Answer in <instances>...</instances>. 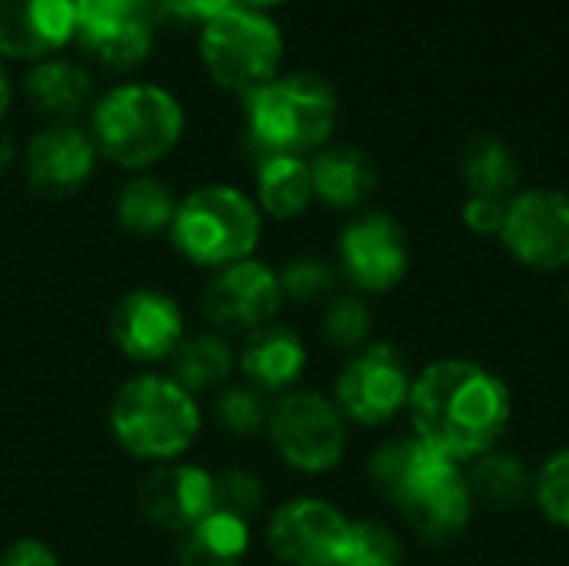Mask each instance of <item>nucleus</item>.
<instances>
[{"mask_svg":"<svg viewBox=\"0 0 569 566\" xmlns=\"http://www.w3.org/2000/svg\"><path fill=\"white\" fill-rule=\"evenodd\" d=\"M407 410L413 437L467 467L500 447L513 417V397L503 377L483 364L450 357L427 364L413 377Z\"/></svg>","mask_w":569,"mask_h":566,"instance_id":"1","label":"nucleus"},{"mask_svg":"<svg viewBox=\"0 0 569 566\" xmlns=\"http://www.w3.org/2000/svg\"><path fill=\"white\" fill-rule=\"evenodd\" d=\"M367 474L427 544H453L467 534L477 510L467 470L420 437L383 444L370 457Z\"/></svg>","mask_w":569,"mask_h":566,"instance_id":"2","label":"nucleus"},{"mask_svg":"<svg viewBox=\"0 0 569 566\" xmlns=\"http://www.w3.org/2000/svg\"><path fill=\"white\" fill-rule=\"evenodd\" d=\"M110 434L137 460L173 464L187 454L203 427V414L177 380L140 374L110 400Z\"/></svg>","mask_w":569,"mask_h":566,"instance_id":"3","label":"nucleus"},{"mask_svg":"<svg viewBox=\"0 0 569 566\" xmlns=\"http://www.w3.org/2000/svg\"><path fill=\"white\" fill-rule=\"evenodd\" d=\"M183 137L180 100L157 83H120L93 103L97 153L127 170L170 157Z\"/></svg>","mask_w":569,"mask_h":566,"instance_id":"4","label":"nucleus"},{"mask_svg":"<svg viewBox=\"0 0 569 566\" xmlns=\"http://www.w3.org/2000/svg\"><path fill=\"white\" fill-rule=\"evenodd\" d=\"M250 140L260 157H303L320 150L337 127V90L320 73H287L243 97Z\"/></svg>","mask_w":569,"mask_h":566,"instance_id":"5","label":"nucleus"},{"mask_svg":"<svg viewBox=\"0 0 569 566\" xmlns=\"http://www.w3.org/2000/svg\"><path fill=\"white\" fill-rule=\"evenodd\" d=\"M263 234V214L253 197L230 183H210L177 203L170 240L197 267L223 270L250 260Z\"/></svg>","mask_w":569,"mask_h":566,"instance_id":"6","label":"nucleus"},{"mask_svg":"<svg viewBox=\"0 0 569 566\" xmlns=\"http://www.w3.org/2000/svg\"><path fill=\"white\" fill-rule=\"evenodd\" d=\"M200 60L213 83L250 97L280 77L283 33L260 10H233L200 27Z\"/></svg>","mask_w":569,"mask_h":566,"instance_id":"7","label":"nucleus"},{"mask_svg":"<svg viewBox=\"0 0 569 566\" xmlns=\"http://www.w3.org/2000/svg\"><path fill=\"white\" fill-rule=\"evenodd\" d=\"M277 457L300 474H327L347 454V417L317 390L283 394L267 424Z\"/></svg>","mask_w":569,"mask_h":566,"instance_id":"8","label":"nucleus"},{"mask_svg":"<svg viewBox=\"0 0 569 566\" xmlns=\"http://www.w3.org/2000/svg\"><path fill=\"white\" fill-rule=\"evenodd\" d=\"M413 377L407 370L403 354L393 344H367L350 354L343 370L337 374L333 404L347 417V424L383 427L407 410Z\"/></svg>","mask_w":569,"mask_h":566,"instance_id":"9","label":"nucleus"},{"mask_svg":"<svg viewBox=\"0 0 569 566\" xmlns=\"http://www.w3.org/2000/svg\"><path fill=\"white\" fill-rule=\"evenodd\" d=\"M507 254L540 274L569 267V193L530 187L507 200V220L500 230Z\"/></svg>","mask_w":569,"mask_h":566,"instance_id":"10","label":"nucleus"},{"mask_svg":"<svg viewBox=\"0 0 569 566\" xmlns=\"http://www.w3.org/2000/svg\"><path fill=\"white\" fill-rule=\"evenodd\" d=\"M340 507L320 497H297L273 510L267 524L270 554L283 566H340L350 540Z\"/></svg>","mask_w":569,"mask_h":566,"instance_id":"11","label":"nucleus"},{"mask_svg":"<svg viewBox=\"0 0 569 566\" xmlns=\"http://www.w3.org/2000/svg\"><path fill=\"white\" fill-rule=\"evenodd\" d=\"M340 270L357 294H390L410 274V244L403 227L380 210L353 217L340 230Z\"/></svg>","mask_w":569,"mask_h":566,"instance_id":"12","label":"nucleus"},{"mask_svg":"<svg viewBox=\"0 0 569 566\" xmlns=\"http://www.w3.org/2000/svg\"><path fill=\"white\" fill-rule=\"evenodd\" d=\"M280 307V274L253 257L217 270L203 290V317L223 334H253L273 324Z\"/></svg>","mask_w":569,"mask_h":566,"instance_id":"13","label":"nucleus"},{"mask_svg":"<svg viewBox=\"0 0 569 566\" xmlns=\"http://www.w3.org/2000/svg\"><path fill=\"white\" fill-rule=\"evenodd\" d=\"M110 337L130 360H170V354L187 337L183 310L163 290H130L110 314Z\"/></svg>","mask_w":569,"mask_h":566,"instance_id":"14","label":"nucleus"},{"mask_svg":"<svg viewBox=\"0 0 569 566\" xmlns=\"http://www.w3.org/2000/svg\"><path fill=\"white\" fill-rule=\"evenodd\" d=\"M140 517L163 534H187L213 514V474L197 464H160L133 494Z\"/></svg>","mask_w":569,"mask_h":566,"instance_id":"15","label":"nucleus"},{"mask_svg":"<svg viewBox=\"0 0 569 566\" xmlns=\"http://www.w3.org/2000/svg\"><path fill=\"white\" fill-rule=\"evenodd\" d=\"M83 17V0H0V57L47 60L70 40Z\"/></svg>","mask_w":569,"mask_h":566,"instance_id":"16","label":"nucleus"},{"mask_svg":"<svg viewBox=\"0 0 569 566\" xmlns=\"http://www.w3.org/2000/svg\"><path fill=\"white\" fill-rule=\"evenodd\" d=\"M97 143L77 123H47L27 143V183L47 200L73 197L93 173Z\"/></svg>","mask_w":569,"mask_h":566,"instance_id":"17","label":"nucleus"},{"mask_svg":"<svg viewBox=\"0 0 569 566\" xmlns=\"http://www.w3.org/2000/svg\"><path fill=\"white\" fill-rule=\"evenodd\" d=\"M77 40L100 63L113 70H130L147 60L150 43H153V27L143 20L137 3L83 0Z\"/></svg>","mask_w":569,"mask_h":566,"instance_id":"18","label":"nucleus"},{"mask_svg":"<svg viewBox=\"0 0 569 566\" xmlns=\"http://www.w3.org/2000/svg\"><path fill=\"white\" fill-rule=\"evenodd\" d=\"M240 370L247 384L263 394H290L307 370V347L297 330L283 324H263L247 334L240 347Z\"/></svg>","mask_w":569,"mask_h":566,"instance_id":"19","label":"nucleus"},{"mask_svg":"<svg viewBox=\"0 0 569 566\" xmlns=\"http://www.w3.org/2000/svg\"><path fill=\"white\" fill-rule=\"evenodd\" d=\"M27 100L40 117L50 123H73L93 100V80L90 73L63 57L37 60L33 70L23 80Z\"/></svg>","mask_w":569,"mask_h":566,"instance_id":"20","label":"nucleus"},{"mask_svg":"<svg viewBox=\"0 0 569 566\" xmlns=\"http://www.w3.org/2000/svg\"><path fill=\"white\" fill-rule=\"evenodd\" d=\"M313 197L333 210L360 207L377 187V163L357 147H327L310 160Z\"/></svg>","mask_w":569,"mask_h":566,"instance_id":"21","label":"nucleus"},{"mask_svg":"<svg viewBox=\"0 0 569 566\" xmlns=\"http://www.w3.org/2000/svg\"><path fill=\"white\" fill-rule=\"evenodd\" d=\"M257 207L273 220H297L313 203V177L303 157L273 153L257 163Z\"/></svg>","mask_w":569,"mask_h":566,"instance_id":"22","label":"nucleus"},{"mask_svg":"<svg viewBox=\"0 0 569 566\" xmlns=\"http://www.w3.org/2000/svg\"><path fill=\"white\" fill-rule=\"evenodd\" d=\"M467 484H470V494H473L477 507L500 510V514L513 510L517 504H523L533 494L530 467L517 454H510L503 447L477 457L467 467Z\"/></svg>","mask_w":569,"mask_h":566,"instance_id":"23","label":"nucleus"},{"mask_svg":"<svg viewBox=\"0 0 569 566\" xmlns=\"http://www.w3.org/2000/svg\"><path fill=\"white\" fill-rule=\"evenodd\" d=\"M247 550L250 524L213 510L180 537L177 557L180 566H243Z\"/></svg>","mask_w":569,"mask_h":566,"instance_id":"24","label":"nucleus"},{"mask_svg":"<svg viewBox=\"0 0 569 566\" xmlns=\"http://www.w3.org/2000/svg\"><path fill=\"white\" fill-rule=\"evenodd\" d=\"M233 347L223 334H197L183 337V344L170 354V380H177L187 394L217 390L233 374Z\"/></svg>","mask_w":569,"mask_h":566,"instance_id":"25","label":"nucleus"},{"mask_svg":"<svg viewBox=\"0 0 569 566\" xmlns=\"http://www.w3.org/2000/svg\"><path fill=\"white\" fill-rule=\"evenodd\" d=\"M460 173H463V183H467L470 197L510 200L517 193V183H520L517 157L493 133H480V137H473L467 143L463 160H460Z\"/></svg>","mask_w":569,"mask_h":566,"instance_id":"26","label":"nucleus"},{"mask_svg":"<svg viewBox=\"0 0 569 566\" xmlns=\"http://www.w3.org/2000/svg\"><path fill=\"white\" fill-rule=\"evenodd\" d=\"M177 203L180 200L173 197V190L163 180H157L150 173H140V177H130L120 187V193H117V220H120L123 230L150 237V234L170 230Z\"/></svg>","mask_w":569,"mask_h":566,"instance_id":"27","label":"nucleus"},{"mask_svg":"<svg viewBox=\"0 0 569 566\" xmlns=\"http://www.w3.org/2000/svg\"><path fill=\"white\" fill-rule=\"evenodd\" d=\"M373 314L360 294H337L327 300L323 310V340L337 350L357 354L370 344Z\"/></svg>","mask_w":569,"mask_h":566,"instance_id":"28","label":"nucleus"},{"mask_svg":"<svg viewBox=\"0 0 569 566\" xmlns=\"http://www.w3.org/2000/svg\"><path fill=\"white\" fill-rule=\"evenodd\" d=\"M270 404H267V394L250 387V384H240V387H227L220 397H217V424L233 434V437H257L267 430L270 424Z\"/></svg>","mask_w":569,"mask_h":566,"instance_id":"29","label":"nucleus"},{"mask_svg":"<svg viewBox=\"0 0 569 566\" xmlns=\"http://www.w3.org/2000/svg\"><path fill=\"white\" fill-rule=\"evenodd\" d=\"M533 504L553 524L569 530V447L553 450L533 474Z\"/></svg>","mask_w":569,"mask_h":566,"instance_id":"30","label":"nucleus"},{"mask_svg":"<svg viewBox=\"0 0 569 566\" xmlns=\"http://www.w3.org/2000/svg\"><path fill=\"white\" fill-rule=\"evenodd\" d=\"M280 290H283V300H293V304L330 300L337 290V270L333 264L320 257H293L280 270Z\"/></svg>","mask_w":569,"mask_h":566,"instance_id":"31","label":"nucleus"},{"mask_svg":"<svg viewBox=\"0 0 569 566\" xmlns=\"http://www.w3.org/2000/svg\"><path fill=\"white\" fill-rule=\"evenodd\" d=\"M263 507V484L243 467H227L213 474V510L250 524Z\"/></svg>","mask_w":569,"mask_h":566,"instance_id":"32","label":"nucleus"},{"mask_svg":"<svg viewBox=\"0 0 569 566\" xmlns=\"http://www.w3.org/2000/svg\"><path fill=\"white\" fill-rule=\"evenodd\" d=\"M403 564V547L397 534L377 520H353L350 524V540L340 566H400Z\"/></svg>","mask_w":569,"mask_h":566,"instance_id":"33","label":"nucleus"},{"mask_svg":"<svg viewBox=\"0 0 569 566\" xmlns=\"http://www.w3.org/2000/svg\"><path fill=\"white\" fill-rule=\"evenodd\" d=\"M503 220H507V200H500V197H467L463 224L477 237H500Z\"/></svg>","mask_w":569,"mask_h":566,"instance_id":"34","label":"nucleus"},{"mask_svg":"<svg viewBox=\"0 0 569 566\" xmlns=\"http://www.w3.org/2000/svg\"><path fill=\"white\" fill-rule=\"evenodd\" d=\"M0 566H60L57 554L37 540V537H20L13 540L3 554H0Z\"/></svg>","mask_w":569,"mask_h":566,"instance_id":"35","label":"nucleus"},{"mask_svg":"<svg viewBox=\"0 0 569 566\" xmlns=\"http://www.w3.org/2000/svg\"><path fill=\"white\" fill-rule=\"evenodd\" d=\"M137 10L150 27H167V23H190L187 0H137Z\"/></svg>","mask_w":569,"mask_h":566,"instance_id":"36","label":"nucleus"},{"mask_svg":"<svg viewBox=\"0 0 569 566\" xmlns=\"http://www.w3.org/2000/svg\"><path fill=\"white\" fill-rule=\"evenodd\" d=\"M240 7H243L240 0H187L190 23H200V27L220 20V17H227V13H233V10H240Z\"/></svg>","mask_w":569,"mask_h":566,"instance_id":"37","label":"nucleus"},{"mask_svg":"<svg viewBox=\"0 0 569 566\" xmlns=\"http://www.w3.org/2000/svg\"><path fill=\"white\" fill-rule=\"evenodd\" d=\"M7 107H10V80H7V73H3V67H0V120H3Z\"/></svg>","mask_w":569,"mask_h":566,"instance_id":"38","label":"nucleus"},{"mask_svg":"<svg viewBox=\"0 0 569 566\" xmlns=\"http://www.w3.org/2000/svg\"><path fill=\"white\" fill-rule=\"evenodd\" d=\"M10 160H13V143H10V137L0 133V170H7Z\"/></svg>","mask_w":569,"mask_h":566,"instance_id":"39","label":"nucleus"},{"mask_svg":"<svg viewBox=\"0 0 569 566\" xmlns=\"http://www.w3.org/2000/svg\"><path fill=\"white\" fill-rule=\"evenodd\" d=\"M240 3H243L247 10H260V13H263V10L280 7V3H287V0H240Z\"/></svg>","mask_w":569,"mask_h":566,"instance_id":"40","label":"nucleus"},{"mask_svg":"<svg viewBox=\"0 0 569 566\" xmlns=\"http://www.w3.org/2000/svg\"><path fill=\"white\" fill-rule=\"evenodd\" d=\"M113 3H137V0H113Z\"/></svg>","mask_w":569,"mask_h":566,"instance_id":"41","label":"nucleus"}]
</instances>
